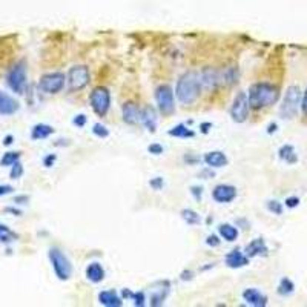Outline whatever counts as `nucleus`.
<instances>
[{
	"mask_svg": "<svg viewBox=\"0 0 307 307\" xmlns=\"http://www.w3.org/2000/svg\"><path fill=\"white\" fill-rule=\"evenodd\" d=\"M247 95H249L250 108L261 109V108H267V106L277 103V100L280 97V91L272 83L258 82V83H253L249 88Z\"/></svg>",
	"mask_w": 307,
	"mask_h": 307,
	"instance_id": "f257e3e1",
	"label": "nucleus"
},
{
	"mask_svg": "<svg viewBox=\"0 0 307 307\" xmlns=\"http://www.w3.org/2000/svg\"><path fill=\"white\" fill-rule=\"evenodd\" d=\"M200 92H201V80L198 72L189 71L178 79L175 86V95L180 100V103L192 105L198 98Z\"/></svg>",
	"mask_w": 307,
	"mask_h": 307,
	"instance_id": "f03ea898",
	"label": "nucleus"
},
{
	"mask_svg": "<svg viewBox=\"0 0 307 307\" xmlns=\"http://www.w3.org/2000/svg\"><path fill=\"white\" fill-rule=\"evenodd\" d=\"M48 258H49L51 266H53L56 277L60 281H68L72 277V264H71L69 258L59 247H51L48 250Z\"/></svg>",
	"mask_w": 307,
	"mask_h": 307,
	"instance_id": "7ed1b4c3",
	"label": "nucleus"
},
{
	"mask_svg": "<svg viewBox=\"0 0 307 307\" xmlns=\"http://www.w3.org/2000/svg\"><path fill=\"white\" fill-rule=\"evenodd\" d=\"M299 105H301V89L298 86L292 85L286 89L284 97H283V103L280 106L281 119H286V120L293 119L298 114Z\"/></svg>",
	"mask_w": 307,
	"mask_h": 307,
	"instance_id": "20e7f679",
	"label": "nucleus"
},
{
	"mask_svg": "<svg viewBox=\"0 0 307 307\" xmlns=\"http://www.w3.org/2000/svg\"><path fill=\"white\" fill-rule=\"evenodd\" d=\"M28 75H26V62L20 60L14 63L7 72V85L16 94H23L26 89Z\"/></svg>",
	"mask_w": 307,
	"mask_h": 307,
	"instance_id": "39448f33",
	"label": "nucleus"
},
{
	"mask_svg": "<svg viewBox=\"0 0 307 307\" xmlns=\"http://www.w3.org/2000/svg\"><path fill=\"white\" fill-rule=\"evenodd\" d=\"M91 108L98 117H105L111 108V92L105 86H97L89 95Z\"/></svg>",
	"mask_w": 307,
	"mask_h": 307,
	"instance_id": "423d86ee",
	"label": "nucleus"
},
{
	"mask_svg": "<svg viewBox=\"0 0 307 307\" xmlns=\"http://www.w3.org/2000/svg\"><path fill=\"white\" fill-rule=\"evenodd\" d=\"M156 101L159 111L163 116H171L175 111V98H174V89L169 85H160L156 89Z\"/></svg>",
	"mask_w": 307,
	"mask_h": 307,
	"instance_id": "0eeeda50",
	"label": "nucleus"
},
{
	"mask_svg": "<svg viewBox=\"0 0 307 307\" xmlns=\"http://www.w3.org/2000/svg\"><path fill=\"white\" fill-rule=\"evenodd\" d=\"M68 82L63 72H48L40 77L39 89L45 94H59Z\"/></svg>",
	"mask_w": 307,
	"mask_h": 307,
	"instance_id": "6e6552de",
	"label": "nucleus"
},
{
	"mask_svg": "<svg viewBox=\"0 0 307 307\" xmlns=\"http://www.w3.org/2000/svg\"><path fill=\"white\" fill-rule=\"evenodd\" d=\"M249 109H250V103H249V95L247 92L241 91L235 95L234 103L231 106V117L235 123H244L249 117Z\"/></svg>",
	"mask_w": 307,
	"mask_h": 307,
	"instance_id": "1a4fd4ad",
	"label": "nucleus"
},
{
	"mask_svg": "<svg viewBox=\"0 0 307 307\" xmlns=\"http://www.w3.org/2000/svg\"><path fill=\"white\" fill-rule=\"evenodd\" d=\"M68 85L71 91H82L83 88L88 86L91 75H89V69L85 65H75L69 69L68 72Z\"/></svg>",
	"mask_w": 307,
	"mask_h": 307,
	"instance_id": "9d476101",
	"label": "nucleus"
},
{
	"mask_svg": "<svg viewBox=\"0 0 307 307\" xmlns=\"http://www.w3.org/2000/svg\"><path fill=\"white\" fill-rule=\"evenodd\" d=\"M212 198L220 204L232 203L237 198V187L232 184H218L212 190Z\"/></svg>",
	"mask_w": 307,
	"mask_h": 307,
	"instance_id": "9b49d317",
	"label": "nucleus"
},
{
	"mask_svg": "<svg viewBox=\"0 0 307 307\" xmlns=\"http://www.w3.org/2000/svg\"><path fill=\"white\" fill-rule=\"evenodd\" d=\"M243 299L246 304L252 305V307H266L267 305V296L255 287H249L243 292Z\"/></svg>",
	"mask_w": 307,
	"mask_h": 307,
	"instance_id": "f8f14e48",
	"label": "nucleus"
},
{
	"mask_svg": "<svg viewBox=\"0 0 307 307\" xmlns=\"http://www.w3.org/2000/svg\"><path fill=\"white\" fill-rule=\"evenodd\" d=\"M249 260L250 258L247 257V255L244 252L238 250V249L231 250L224 257V263H226V266L229 269H241V267L249 264Z\"/></svg>",
	"mask_w": 307,
	"mask_h": 307,
	"instance_id": "ddd939ff",
	"label": "nucleus"
},
{
	"mask_svg": "<svg viewBox=\"0 0 307 307\" xmlns=\"http://www.w3.org/2000/svg\"><path fill=\"white\" fill-rule=\"evenodd\" d=\"M20 108V103L7 92L0 91V116H14Z\"/></svg>",
	"mask_w": 307,
	"mask_h": 307,
	"instance_id": "4468645a",
	"label": "nucleus"
},
{
	"mask_svg": "<svg viewBox=\"0 0 307 307\" xmlns=\"http://www.w3.org/2000/svg\"><path fill=\"white\" fill-rule=\"evenodd\" d=\"M203 160H204V163L208 165V168H211V169H220V168L227 166V163H229L226 154L221 152V150H211L208 154H204Z\"/></svg>",
	"mask_w": 307,
	"mask_h": 307,
	"instance_id": "2eb2a0df",
	"label": "nucleus"
},
{
	"mask_svg": "<svg viewBox=\"0 0 307 307\" xmlns=\"http://www.w3.org/2000/svg\"><path fill=\"white\" fill-rule=\"evenodd\" d=\"M122 116H123V122L128 125H137L141 120V109L138 108V105H135L134 101H126L122 108Z\"/></svg>",
	"mask_w": 307,
	"mask_h": 307,
	"instance_id": "dca6fc26",
	"label": "nucleus"
},
{
	"mask_svg": "<svg viewBox=\"0 0 307 307\" xmlns=\"http://www.w3.org/2000/svg\"><path fill=\"white\" fill-rule=\"evenodd\" d=\"M159 286H160L159 289H152V293H150V298H149V304L152 307L163 305L168 295H169V287H171L169 281H163V283L160 281Z\"/></svg>",
	"mask_w": 307,
	"mask_h": 307,
	"instance_id": "f3484780",
	"label": "nucleus"
},
{
	"mask_svg": "<svg viewBox=\"0 0 307 307\" xmlns=\"http://www.w3.org/2000/svg\"><path fill=\"white\" fill-rule=\"evenodd\" d=\"M140 123L149 131V132H156L157 131V123H159V117H157V111L152 106H146L141 109V120Z\"/></svg>",
	"mask_w": 307,
	"mask_h": 307,
	"instance_id": "a211bd4d",
	"label": "nucleus"
},
{
	"mask_svg": "<svg viewBox=\"0 0 307 307\" xmlns=\"http://www.w3.org/2000/svg\"><path fill=\"white\" fill-rule=\"evenodd\" d=\"M200 80H201V86L214 89L220 85V71H217L215 68H204L200 72Z\"/></svg>",
	"mask_w": 307,
	"mask_h": 307,
	"instance_id": "6ab92c4d",
	"label": "nucleus"
},
{
	"mask_svg": "<svg viewBox=\"0 0 307 307\" xmlns=\"http://www.w3.org/2000/svg\"><path fill=\"white\" fill-rule=\"evenodd\" d=\"M267 252H269V247H267V244H266V241L263 238L252 240L244 249V253L247 255L249 258L260 257V255H267Z\"/></svg>",
	"mask_w": 307,
	"mask_h": 307,
	"instance_id": "aec40b11",
	"label": "nucleus"
},
{
	"mask_svg": "<svg viewBox=\"0 0 307 307\" xmlns=\"http://www.w3.org/2000/svg\"><path fill=\"white\" fill-rule=\"evenodd\" d=\"M98 302L105 307H122L123 299L116 290H103L98 293Z\"/></svg>",
	"mask_w": 307,
	"mask_h": 307,
	"instance_id": "412c9836",
	"label": "nucleus"
},
{
	"mask_svg": "<svg viewBox=\"0 0 307 307\" xmlns=\"http://www.w3.org/2000/svg\"><path fill=\"white\" fill-rule=\"evenodd\" d=\"M85 274H86V278H88L91 283H94V284L101 283V281L105 280V275H106L103 266H101L100 263H97V261L89 263L88 267H86V271H85Z\"/></svg>",
	"mask_w": 307,
	"mask_h": 307,
	"instance_id": "4be33fe9",
	"label": "nucleus"
},
{
	"mask_svg": "<svg viewBox=\"0 0 307 307\" xmlns=\"http://www.w3.org/2000/svg\"><path fill=\"white\" fill-rule=\"evenodd\" d=\"M238 77H240L238 68H235V66L224 68L223 71H220V85L232 86L238 82Z\"/></svg>",
	"mask_w": 307,
	"mask_h": 307,
	"instance_id": "5701e85b",
	"label": "nucleus"
},
{
	"mask_svg": "<svg viewBox=\"0 0 307 307\" xmlns=\"http://www.w3.org/2000/svg\"><path fill=\"white\" fill-rule=\"evenodd\" d=\"M53 134H54V128L49 126V125H45V123H39L31 129V138L32 140H45Z\"/></svg>",
	"mask_w": 307,
	"mask_h": 307,
	"instance_id": "b1692460",
	"label": "nucleus"
},
{
	"mask_svg": "<svg viewBox=\"0 0 307 307\" xmlns=\"http://www.w3.org/2000/svg\"><path fill=\"white\" fill-rule=\"evenodd\" d=\"M278 156L283 162H286L287 165H295L298 162V156L295 152V147L292 144H283L278 150Z\"/></svg>",
	"mask_w": 307,
	"mask_h": 307,
	"instance_id": "393cba45",
	"label": "nucleus"
},
{
	"mask_svg": "<svg viewBox=\"0 0 307 307\" xmlns=\"http://www.w3.org/2000/svg\"><path fill=\"white\" fill-rule=\"evenodd\" d=\"M218 234L223 240L229 241V243H234L237 238H238V229L229 223H224V224H220L218 227Z\"/></svg>",
	"mask_w": 307,
	"mask_h": 307,
	"instance_id": "a878e982",
	"label": "nucleus"
},
{
	"mask_svg": "<svg viewBox=\"0 0 307 307\" xmlns=\"http://www.w3.org/2000/svg\"><path fill=\"white\" fill-rule=\"evenodd\" d=\"M168 134H169L171 137H175V138H192V137H195V132H194L192 129H189V128H187L186 125H183V123H180V125L174 126L172 129H169Z\"/></svg>",
	"mask_w": 307,
	"mask_h": 307,
	"instance_id": "bb28decb",
	"label": "nucleus"
},
{
	"mask_svg": "<svg viewBox=\"0 0 307 307\" xmlns=\"http://www.w3.org/2000/svg\"><path fill=\"white\" fill-rule=\"evenodd\" d=\"M19 240V234L11 231L7 224L0 223V244H11Z\"/></svg>",
	"mask_w": 307,
	"mask_h": 307,
	"instance_id": "cd10ccee",
	"label": "nucleus"
},
{
	"mask_svg": "<svg viewBox=\"0 0 307 307\" xmlns=\"http://www.w3.org/2000/svg\"><path fill=\"white\" fill-rule=\"evenodd\" d=\"M277 292H278V295H281V296H290V295L295 292V283H293L290 278L284 277V278L280 280V284H278Z\"/></svg>",
	"mask_w": 307,
	"mask_h": 307,
	"instance_id": "c85d7f7f",
	"label": "nucleus"
},
{
	"mask_svg": "<svg viewBox=\"0 0 307 307\" xmlns=\"http://www.w3.org/2000/svg\"><path fill=\"white\" fill-rule=\"evenodd\" d=\"M20 156H22V152H19V150H10V152H5L4 154V157L0 159V166H13L16 162H19L20 160Z\"/></svg>",
	"mask_w": 307,
	"mask_h": 307,
	"instance_id": "c756f323",
	"label": "nucleus"
},
{
	"mask_svg": "<svg viewBox=\"0 0 307 307\" xmlns=\"http://www.w3.org/2000/svg\"><path fill=\"white\" fill-rule=\"evenodd\" d=\"M181 218L184 220V223H187L189 226H198L201 223V218L200 215L194 211V209H183L180 212Z\"/></svg>",
	"mask_w": 307,
	"mask_h": 307,
	"instance_id": "7c9ffc66",
	"label": "nucleus"
},
{
	"mask_svg": "<svg viewBox=\"0 0 307 307\" xmlns=\"http://www.w3.org/2000/svg\"><path fill=\"white\" fill-rule=\"evenodd\" d=\"M267 211L274 215H283V203L277 200H269L267 201Z\"/></svg>",
	"mask_w": 307,
	"mask_h": 307,
	"instance_id": "2f4dec72",
	"label": "nucleus"
},
{
	"mask_svg": "<svg viewBox=\"0 0 307 307\" xmlns=\"http://www.w3.org/2000/svg\"><path fill=\"white\" fill-rule=\"evenodd\" d=\"M92 134H94L95 137H98V138H106V137L109 135V129H108L105 125L95 123V125L92 126Z\"/></svg>",
	"mask_w": 307,
	"mask_h": 307,
	"instance_id": "473e14b6",
	"label": "nucleus"
},
{
	"mask_svg": "<svg viewBox=\"0 0 307 307\" xmlns=\"http://www.w3.org/2000/svg\"><path fill=\"white\" fill-rule=\"evenodd\" d=\"M23 172H25V169H23V166H22V163H20V160H19V162H16V163L11 166L10 178H11V180H19V178H22Z\"/></svg>",
	"mask_w": 307,
	"mask_h": 307,
	"instance_id": "72a5a7b5",
	"label": "nucleus"
},
{
	"mask_svg": "<svg viewBox=\"0 0 307 307\" xmlns=\"http://www.w3.org/2000/svg\"><path fill=\"white\" fill-rule=\"evenodd\" d=\"M131 299L134 301V305H135V307H143V305H146V296H144L143 292L132 293Z\"/></svg>",
	"mask_w": 307,
	"mask_h": 307,
	"instance_id": "f704fd0d",
	"label": "nucleus"
},
{
	"mask_svg": "<svg viewBox=\"0 0 307 307\" xmlns=\"http://www.w3.org/2000/svg\"><path fill=\"white\" fill-rule=\"evenodd\" d=\"M163 146L162 144H159V143H152V144H149L147 146V152L149 154H152V156H162L163 154Z\"/></svg>",
	"mask_w": 307,
	"mask_h": 307,
	"instance_id": "c9c22d12",
	"label": "nucleus"
},
{
	"mask_svg": "<svg viewBox=\"0 0 307 307\" xmlns=\"http://www.w3.org/2000/svg\"><path fill=\"white\" fill-rule=\"evenodd\" d=\"M149 186H150L154 190H162L163 186H165V180H163L162 177H156V178H152V180L149 181Z\"/></svg>",
	"mask_w": 307,
	"mask_h": 307,
	"instance_id": "e433bc0d",
	"label": "nucleus"
},
{
	"mask_svg": "<svg viewBox=\"0 0 307 307\" xmlns=\"http://www.w3.org/2000/svg\"><path fill=\"white\" fill-rule=\"evenodd\" d=\"M86 122H88V117H86L85 114H79V116H75V117L72 119V123H74L77 128H83V126L86 125Z\"/></svg>",
	"mask_w": 307,
	"mask_h": 307,
	"instance_id": "4c0bfd02",
	"label": "nucleus"
},
{
	"mask_svg": "<svg viewBox=\"0 0 307 307\" xmlns=\"http://www.w3.org/2000/svg\"><path fill=\"white\" fill-rule=\"evenodd\" d=\"M206 244H208L209 247H218V246L221 244V240H220L218 235H209V237L206 238Z\"/></svg>",
	"mask_w": 307,
	"mask_h": 307,
	"instance_id": "58836bf2",
	"label": "nucleus"
},
{
	"mask_svg": "<svg viewBox=\"0 0 307 307\" xmlns=\"http://www.w3.org/2000/svg\"><path fill=\"white\" fill-rule=\"evenodd\" d=\"M56 160H57V157L54 156V154H49V156H46V157L43 159V165H45V168H53L54 163H56Z\"/></svg>",
	"mask_w": 307,
	"mask_h": 307,
	"instance_id": "ea45409f",
	"label": "nucleus"
},
{
	"mask_svg": "<svg viewBox=\"0 0 307 307\" xmlns=\"http://www.w3.org/2000/svg\"><path fill=\"white\" fill-rule=\"evenodd\" d=\"M190 194L197 201H200L203 197V187L201 186H190Z\"/></svg>",
	"mask_w": 307,
	"mask_h": 307,
	"instance_id": "a19ab883",
	"label": "nucleus"
},
{
	"mask_svg": "<svg viewBox=\"0 0 307 307\" xmlns=\"http://www.w3.org/2000/svg\"><path fill=\"white\" fill-rule=\"evenodd\" d=\"M286 208H289V209H293V208H296L298 204H299V198L298 197H289V198H286Z\"/></svg>",
	"mask_w": 307,
	"mask_h": 307,
	"instance_id": "79ce46f5",
	"label": "nucleus"
},
{
	"mask_svg": "<svg viewBox=\"0 0 307 307\" xmlns=\"http://www.w3.org/2000/svg\"><path fill=\"white\" fill-rule=\"evenodd\" d=\"M28 201H29L28 195H16L14 200H13L14 204H20V206H23V204H28Z\"/></svg>",
	"mask_w": 307,
	"mask_h": 307,
	"instance_id": "37998d69",
	"label": "nucleus"
},
{
	"mask_svg": "<svg viewBox=\"0 0 307 307\" xmlns=\"http://www.w3.org/2000/svg\"><path fill=\"white\" fill-rule=\"evenodd\" d=\"M13 190H14V187L10 186V184H0V197L8 195V194H13Z\"/></svg>",
	"mask_w": 307,
	"mask_h": 307,
	"instance_id": "c03bdc74",
	"label": "nucleus"
},
{
	"mask_svg": "<svg viewBox=\"0 0 307 307\" xmlns=\"http://www.w3.org/2000/svg\"><path fill=\"white\" fill-rule=\"evenodd\" d=\"M301 108H302V112L304 116L307 117V88L304 91V95H302V100H301Z\"/></svg>",
	"mask_w": 307,
	"mask_h": 307,
	"instance_id": "a18cd8bd",
	"label": "nucleus"
},
{
	"mask_svg": "<svg viewBox=\"0 0 307 307\" xmlns=\"http://www.w3.org/2000/svg\"><path fill=\"white\" fill-rule=\"evenodd\" d=\"M180 278H181L183 281H190V280L194 278V272H192V271H183L181 275H180Z\"/></svg>",
	"mask_w": 307,
	"mask_h": 307,
	"instance_id": "49530a36",
	"label": "nucleus"
},
{
	"mask_svg": "<svg viewBox=\"0 0 307 307\" xmlns=\"http://www.w3.org/2000/svg\"><path fill=\"white\" fill-rule=\"evenodd\" d=\"M5 212H7V214H13V215H16V217H20V215H22V211H20V209H16V208H13V206L5 208Z\"/></svg>",
	"mask_w": 307,
	"mask_h": 307,
	"instance_id": "de8ad7c7",
	"label": "nucleus"
},
{
	"mask_svg": "<svg viewBox=\"0 0 307 307\" xmlns=\"http://www.w3.org/2000/svg\"><path fill=\"white\" fill-rule=\"evenodd\" d=\"M200 129H201V132H203V134H208V132L212 129V123H209V122H206V123H201V125H200Z\"/></svg>",
	"mask_w": 307,
	"mask_h": 307,
	"instance_id": "09e8293b",
	"label": "nucleus"
},
{
	"mask_svg": "<svg viewBox=\"0 0 307 307\" xmlns=\"http://www.w3.org/2000/svg\"><path fill=\"white\" fill-rule=\"evenodd\" d=\"M13 141H14V137H13V135H7V137L4 138V144H5V146L13 144Z\"/></svg>",
	"mask_w": 307,
	"mask_h": 307,
	"instance_id": "8fccbe9b",
	"label": "nucleus"
},
{
	"mask_svg": "<svg viewBox=\"0 0 307 307\" xmlns=\"http://www.w3.org/2000/svg\"><path fill=\"white\" fill-rule=\"evenodd\" d=\"M275 131H277V123H271L267 128V134H274Z\"/></svg>",
	"mask_w": 307,
	"mask_h": 307,
	"instance_id": "3c124183",
	"label": "nucleus"
}]
</instances>
